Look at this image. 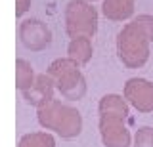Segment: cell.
Listing matches in <instances>:
<instances>
[{
	"label": "cell",
	"instance_id": "9a60e30c",
	"mask_svg": "<svg viewBox=\"0 0 153 147\" xmlns=\"http://www.w3.org/2000/svg\"><path fill=\"white\" fill-rule=\"evenodd\" d=\"M29 6H31V0H16V16L21 17L29 10Z\"/></svg>",
	"mask_w": 153,
	"mask_h": 147
},
{
	"label": "cell",
	"instance_id": "30bf717a",
	"mask_svg": "<svg viewBox=\"0 0 153 147\" xmlns=\"http://www.w3.org/2000/svg\"><path fill=\"white\" fill-rule=\"evenodd\" d=\"M128 105L130 103L124 99V96H119V94H107L100 99L98 103V111L100 115H113V117H128Z\"/></svg>",
	"mask_w": 153,
	"mask_h": 147
},
{
	"label": "cell",
	"instance_id": "6da1fadb",
	"mask_svg": "<svg viewBox=\"0 0 153 147\" xmlns=\"http://www.w3.org/2000/svg\"><path fill=\"white\" fill-rule=\"evenodd\" d=\"M153 40V17L138 16L117 35V54L128 69H140L149 59V42Z\"/></svg>",
	"mask_w": 153,
	"mask_h": 147
},
{
	"label": "cell",
	"instance_id": "9c48e42d",
	"mask_svg": "<svg viewBox=\"0 0 153 147\" xmlns=\"http://www.w3.org/2000/svg\"><path fill=\"white\" fill-rule=\"evenodd\" d=\"M136 0H103L102 13L109 21H126L134 13Z\"/></svg>",
	"mask_w": 153,
	"mask_h": 147
},
{
	"label": "cell",
	"instance_id": "8992f818",
	"mask_svg": "<svg viewBox=\"0 0 153 147\" xmlns=\"http://www.w3.org/2000/svg\"><path fill=\"white\" fill-rule=\"evenodd\" d=\"M19 38L21 44L31 52H40L50 46L52 31L40 19H25L19 25Z\"/></svg>",
	"mask_w": 153,
	"mask_h": 147
},
{
	"label": "cell",
	"instance_id": "4fadbf2b",
	"mask_svg": "<svg viewBox=\"0 0 153 147\" xmlns=\"http://www.w3.org/2000/svg\"><path fill=\"white\" fill-rule=\"evenodd\" d=\"M17 147H56V137L48 132H33L23 136Z\"/></svg>",
	"mask_w": 153,
	"mask_h": 147
},
{
	"label": "cell",
	"instance_id": "5b68a950",
	"mask_svg": "<svg viewBox=\"0 0 153 147\" xmlns=\"http://www.w3.org/2000/svg\"><path fill=\"white\" fill-rule=\"evenodd\" d=\"M100 136L105 147H130L132 136L123 117L100 115Z\"/></svg>",
	"mask_w": 153,
	"mask_h": 147
},
{
	"label": "cell",
	"instance_id": "ba28073f",
	"mask_svg": "<svg viewBox=\"0 0 153 147\" xmlns=\"http://www.w3.org/2000/svg\"><path fill=\"white\" fill-rule=\"evenodd\" d=\"M54 88H56V84H54V80L50 78L48 73L36 75L35 84L23 92V98H25V101L29 105H35L38 109V107L46 105V103H50L52 99H54Z\"/></svg>",
	"mask_w": 153,
	"mask_h": 147
},
{
	"label": "cell",
	"instance_id": "52a82bcc",
	"mask_svg": "<svg viewBox=\"0 0 153 147\" xmlns=\"http://www.w3.org/2000/svg\"><path fill=\"white\" fill-rule=\"evenodd\" d=\"M124 99L140 113L153 111V82L140 77L126 80L124 84Z\"/></svg>",
	"mask_w": 153,
	"mask_h": 147
},
{
	"label": "cell",
	"instance_id": "3957f363",
	"mask_svg": "<svg viewBox=\"0 0 153 147\" xmlns=\"http://www.w3.org/2000/svg\"><path fill=\"white\" fill-rule=\"evenodd\" d=\"M48 75L54 80L57 92L65 99H82L86 94V80L80 73V65L71 58L54 59L48 67Z\"/></svg>",
	"mask_w": 153,
	"mask_h": 147
},
{
	"label": "cell",
	"instance_id": "2e32d148",
	"mask_svg": "<svg viewBox=\"0 0 153 147\" xmlns=\"http://www.w3.org/2000/svg\"><path fill=\"white\" fill-rule=\"evenodd\" d=\"M88 2H94V0H88Z\"/></svg>",
	"mask_w": 153,
	"mask_h": 147
},
{
	"label": "cell",
	"instance_id": "8fae6325",
	"mask_svg": "<svg viewBox=\"0 0 153 147\" xmlns=\"http://www.w3.org/2000/svg\"><path fill=\"white\" fill-rule=\"evenodd\" d=\"M94 48H92V40L88 36H79V38H71L69 46H67V58H71L76 61L79 65H84L92 59Z\"/></svg>",
	"mask_w": 153,
	"mask_h": 147
},
{
	"label": "cell",
	"instance_id": "277c9868",
	"mask_svg": "<svg viewBox=\"0 0 153 147\" xmlns=\"http://www.w3.org/2000/svg\"><path fill=\"white\" fill-rule=\"evenodd\" d=\"M98 31V12L88 0H71L65 8V33L69 38L88 36Z\"/></svg>",
	"mask_w": 153,
	"mask_h": 147
},
{
	"label": "cell",
	"instance_id": "7a4b0ae2",
	"mask_svg": "<svg viewBox=\"0 0 153 147\" xmlns=\"http://www.w3.org/2000/svg\"><path fill=\"white\" fill-rule=\"evenodd\" d=\"M38 122L46 130H54L57 136L65 140H73L82 130V117L75 107L65 105L59 99H52L50 103L38 107Z\"/></svg>",
	"mask_w": 153,
	"mask_h": 147
},
{
	"label": "cell",
	"instance_id": "7c38bea8",
	"mask_svg": "<svg viewBox=\"0 0 153 147\" xmlns=\"http://www.w3.org/2000/svg\"><path fill=\"white\" fill-rule=\"evenodd\" d=\"M35 78L36 77L35 71H33V65L23 58L16 59V86L21 90V94L35 84Z\"/></svg>",
	"mask_w": 153,
	"mask_h": 147
},
{
	"label": "cell",
	"instance_id": "5bb4252c",
	"mask_svg": "<svg viewBox=\"0 0 153 147\" xmlns=\"http://www.w3.org/2000/svg\"><path fill=\"white\" fill-rule=\"evenodd\" d=\"M132 147H153V128L151 126L138 128L136 136H134V145Z\"/></svg>",
	"mask_w": 153,
	"mask_h": 147
}]
</instances>
